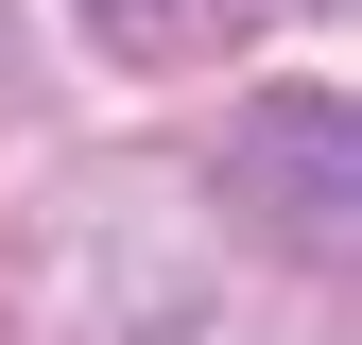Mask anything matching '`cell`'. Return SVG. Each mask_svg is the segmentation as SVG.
Masks as SVG:
<instances>
[{
	"instance_id": "1",
	"label": "cell",
	"mask_w": 362,
	"mask_h": 345,
	"mask_svg": "<svg viewBox=\"0 0 362 345\" xmlns=\"http://www.w3.org/2000/svg\"><path fill=\"white\" fill-rule=\"evenodd\" d=\"M224 242L207 190L156 156H69L0 242V345H207Z\"/></svg>"
},
{
	"instance_id": "2",
	"label": "cell",
	"mask_w": 362,
	"mask_h": 345,
	"mask_svg": "<svg viewBox=\"0 0 362 345\" xmlns=\"http://www.w3.org/2000/svg\"><path fill=\"white\" fill-rule=\"evenodd\" d=\"M224 190H242V225L293 259V276H328L345 259V104L328 86H293V104H242V139H224Z\"/></svg>"
},
{
	"instance_id": "3",
	"label": "cell",
	"mask_w": 362,
	"mask_h": 345,
	"mask_svg": "<svg viewBox=\"0 0 362 345\" xmlns=\"http://www.w3.org/2000/svg\"><path fill=\"white\" fill-rule=\"evenodd\" d=\"M86 35H104L121 69H207V52H242L259 18H276V0H69Z\"/></svg>"
},
{
	"instance_id": "4",
	"label": "cell",
	"mask_w": 362,
	"mask_h": 345,
	"mask_svg": "<svg viewBox=\"0 0 362 345\" xmlns=\"http://www.w3.org/2000/svg\"><path fill=\"white\" fill-rule=\"evenodd\" d=\"M0 121H35V35H18V0H0Z\"/></svg>"
}]
</instances>
